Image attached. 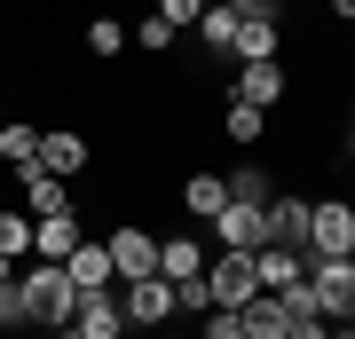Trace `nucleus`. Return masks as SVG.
<instances>
[{
  "mask_svg": "<svg viewBox=\"0 0 355 339\" xmlns=\"http://www.w3.org/2000/svg\"><path fill=\"white\" fill-rule=\"evenodd\" d=\"M16 292H24V315H32V331H64L71 315H79V292L71 277L55 261H32V268H16Z\"/></svg>",
  "mask_w": 355,
  "mask_h": 339,
  "instance_id": "f257e3e1",
  "label": "nucleus"
},
{
  "mask_svg": "<svg viewBox=\"0 0 355 339\" xmlns=\"http://www.w3.org/2000/svg\"><path fill=\"white\" fill-rule=\"evenodd\" d=\"M308 261H347L355 252V205H340V198H308Z\"/></svg>",
  "mask_w": 355,
  "mask_h": 339,
  "instance_id": "f03ea898",
  "label": "nucleus"
},
{
  "mask_svg": "<svg viewBox=\"0 0 355 339\" xmlns=\"http://www.w3.org/2000/svg\"><path fill=\"white\" fill-rule=\"evenodd\" d=\"M119 292V315H127V331H166V324H174V284H166V277H135V284H111Z\"/></svg>",
  "mask_w": 355,
  "mask_h": 339,
  "instance_id": "7ed1b4c3",
  "label": "nucleus"
},
{
  "mask_svg": "<svg viewBox=\"0 0 355 339\" xmlns=\"http://www.w3.org/2000/svg\"><path fill=\"white\" fill-rule=\"evenodd\" d=\"M308 300H316L324 324H347L355 315V261H308Z\"/></svg>",
  "mask_w": 355,
  "mask_h": 339,
  "instance_id": "20e7f679",
  "label": "nucleus"
},
{
  "mask_svg": "<svg viewBox=\"0 0 355 339\" xmlns=\"http://www.w3.org/2000/svg\"><path fill=\"white\" fill-rule=\"evenodd\" d=\"M253 252H214V261H205V300L214 308H245L253 300Z\"/></svg>",
  "mask_w": 355,
  "mask_h": 339,
  "instance_id": "39448f33",
  "label": "nucleus"
},
{
  "mask_svg": "<svg viewBox=\"0 0 355 339\" xmlns=\"http://www.w3.org/2000/svg\"><path fill=\"white\" fill-rule=\"evenodd\" d=\"M103 252H111V277L119 284H135V277H158V237L150 229H111V237H103Z\"/></svg>",
  "mask_w": 355,
  "mask_h": 339,
  "instance_id": "423d86ee",
  "label": "nucleus"
},
{
  "mask_svg": "<svg viewBox=\"0 0 355 339\" xmlns=\"http://www.w3.org/2000/svg\"><path fill=\"white\" fill-rule=\"evenodd\" d=\"M214 245L221 252H261L268 245V205H221L214 214Z\"/></svg>",
  "mask_w": 355,
  "mask_h": 339,
  "instance_id": "0eeeda50",
  "label": "nucleus"
},
{
  "mask_svg": "<svg viewBox=\"0 0 355 339\" xmlns=\"http://www.w3.org/2000/svg\"><path fill=\"white\" fill-rule=\"evenodd\" d=\"M55 268L71 277V292H79V300H87V292H111V284H119V277H111V252H103V237H79V245H71Z\"/></svg>",
  "mask_w": 355,
  "mask_h": 339,
  "instance_id": "6e6552de",
  "label": "nucleus"
},
{
  "mask_svg": "<svg viewBox=\"0 0 355 339\" xmlns=\"http://www.w3.org/2000/svg\"><path fill=\"white\" fill-rule=\"evenodd\" d=\"M40 174H55V182H71V174H87V134H71V126H55V134H40V150H32Z\"/></svg>",
  "mask_w": 355,
  "mask_h": 339,
  "instance_id": "1a4fd4ad",
  "label": "nucleus"
},
{
  "mask_svg": "<svg viewBox=\"0 0 355 339\" xmlns=\"http://www.w3.org/2000/svg\"><path fill=\"white\" fill-rule=\"evenodd\" d=\"M300 277H308V252H300V245H261V252H253V284H261V292H292Z\"/></svg>",
  "mask_w": 355,
  "mask_h": 339,
  "instance_id": "9d476101",
  "label": "nucleus"
},
{
  "mask_svg": "<svg viewBox=\"0 0 355 339\" xmlns=\"http://www.w3.org/2000/svg\"><path fill=\"white\" fill-rule=\"evenodd\" d=\"M237 103L277 111V103H284V63H237Z\"/></svg>",
  "mask_w": 355,
  "mask_h": 339,
  "instance_id": "9b49d317",
  "label": "nucleus"
},
{
  "mask_svg": "<svg viewBox=\"0 0 355 339\" xmlns=\"http://www.w3.org/2000/svg\"><path fill=\"white\" fill-rule=\"evenodd\" d=\"M24 214L32 221H48V214H71V182H55V174H40V166H24Z\"/></svg>",
  "mask_w": 355,
  "mask_h": 339,
  "instance_id": "f8f14e48",
  "label": "nucleus"
},
{
  "mask_svg": "<svg viewBox=\"0 0 355 339\" xmlns=\"http://www.w3.org/2000/svg\"><path fill=\"white\" fill-rule=\"evenodd\" d=\"M158 277H166V284L205 277V245H198V237H158Z\"/></svg>",
  "mask_w": 355,
  "mask_h": 339,
  "instance_id": "ddd939ff",
  "label": "nucleus"
},
{
  "mask_svg": "<svg viewBox=\"0 0 355 339\" xmlns=\"http://www.w3.org/2000/svg\"><path fill=\"white\" fill-rule=\"evenodd\" d=\"M79 237H87V229H79V214H48V221H32V261H64Z\"/></svg>",
  "mask_w": 355,
  "mask_h": 339,
  "instance_id": "4468645a",
  "label": "nucleus"
},
{
  "mask_svg": "<svg viewBox=\"0 0 355 339\" xmlns=\"http://www.w3.org/2000/svg\"><path fill=\"white\" fill-rule=\"evenodd\" d=\"M229 55L237 63H277V16H245L237 40H229Z\"/></svg>",
  "mask_w": 355,
  "mask_h": 339,
  "instance_id": "2eb2a0df",
  "label": "nucleus"
},
{
  "mask_svg": "<svg viewBox=\"0 0 355 339\" xmlns=\"http://www.w3.org/2000/svg\"><path fill=\"white\" fill-rule=\"evenodd\" d=\"M268 245H308V198H268Z\"/></svg>",
  "mask_w": 355,
  "mask_h": 339,
  "instance_id": "dca6fc26",
  "label": "nucleus"
},
{
  "mask_svg": "<svg viewBox=\"0 0 355 339\" xmlns=\"http://www.w3.org/2000/svg\"><path fill=\"white\" fill-rule=\"evenodd\" d=\"M229 205H268V198H277V174H268V166H253V158H245V166H229Z\"/></svg>",
  "mask_w": 355,
  "mask_h": 339,
  "instance_id": "f3484780",
  "label": "nucleus"
},
{
  "mask_svg": "<svg viewBox=\"0 0 355 339\" xmlns=\"http://www.w3.org/2000/svg\"><path fill=\"white\" fill-rule=\"evenodd\" d=\"M182 205H190L198 221H214L221 205H229V182H221V174H190V182H182Z\"/></svg>",
  "mask_w": 355,
  "mask_h": 339,
  "instance_id": "a211bd4d",
  "label": "nucleus"
},
{
  "mask_svg": "<svg viewBox=\"0 0 355 339\" xmlns=\"http://www.w3.org/2000/svg\"><path fill=\"white\" fill-rule=\"evenodd\" d=\"M32 150H40V126H32V119H0V158H8L16 174L32 166Z\"/></svg>",
  "mask_w": 355,
  "mask_h": 339,
  "instance_id": "6ab92c4d",
  "label": "nucleus"
},
{
  "mask_svg": "<svg viewBox=\"0 0 355 339\" xmlns=\"http://www.w3.org/2000/svg\"><path fill=\"white\" fill-rule=\"evenodd\" d=\"M237 24H245V16L229 8V0H205V8H198V32H205V48H221V55H229V40H237Z\"/></svg>",
  "mask_w": 355,
  "mask_h": 339,
  "instance_id": "aec40b11",
  "label": "nucleus"
},
{
  "mask_svg": "<svg viewBox=\"0 0 355 339\" xmlns=\"http://www.w3.org/2000/svg\"><path fill=\"white\" fill-rule=\"evenodd\" d=\"M221 126H229V142H237V150H253V142L268 134V111H253V103L229 95V119H221Z\"/></svg>",
  "mask_w": 355,
  "mask_h": 339,
  "instance_id": "412c9836",
  "label": "nucleus"
},
{
  "mask_svg": "<svg viewBox=\"0 0 355 339\" xmlns=\"http://www.w3.org/2000/svg\"><path fill=\"white\" fill-rule=\"evenodd\" d=\"M0 252L24 268V252H32V214H24V205H8V214H0Z\"/></svg>",
  "mask_w": 355,
  "mask_h": 339,
  "instance_id": "4be33fe9",
  "label": "nucleus"
},
{
  "mask_svg": "<svg viewBox=\"0 0 355 339\" xmlns=\"http://www.w3.org/2000/svg\"><path fill=\"white\" fill-rule=\"evenodd\" d=\"M127 48V24H119V16H95L87 24V55H119Z\"/></svg>",
  "mask_w": 355,
  "mask_h": 339,
  "instance_id": "5701e85b",
  "label": "nucleus"
},
{
  "mask_svg": "<svg viewBox=\"0 0 355 339\" xmlns=\"http://www.w3.org/2000/svg\"><path fill=\"white\" fill-rule=\"evenodd\" d=\"M0 331H32V315H24V292H16V277L0 284Z\"/></svg>",
  "mask_w": 355,
  "mask_h": 339,
  "instance_id": "b1692460",
  "label": "nucleus"
},
{
  "mask_svg": "<svg viewBox=\"0 0 355 339\" xmlns=\"http://www.w3.org/2000/svg\"><path fill=\"white\" fill-rule=\"evenodd\" d=\"M198 339H245V324H237V308H205V324H198Z\"/></svg>",
  "mask_w": 355,
  "mask_h": 339,
  "instance_id": "393cba45",
  "label": "nucleus"
},
{
  "mask_svg": "<svg viewBox=\"0 0 355 339\" xmlns=\"http://www.w3.org/2000/svg\"><path fill=\"white\" fill-rule=\"evenodd\" d=\"M135 48H174V24H166V16H142V24H135Z\"/></svg>",
  "mask_w": 355,
  "mask_h": 339,
  "instance_id": "a878e982",
  "label": "nucleus"
},
{
  "mask_svg": "<svg viewBox=\"0 0 355 339\" xmlns=\"http://www.w3.org/2000/svg\"><path fill=\"white\" fill-rule=\"evenodd\" d=\"M198 8H205V0H158V8H150V16H166V24H174V32H182V24H198Z\"/></svg>",
  "mask_w": 355,
  "mask_h": 339,
  "instance_id": "bb28decb",
  "label": "nucleus"
},
{
  "mask_svg": "<svg viewBox=\"0 0 355 339\" xmlns=\"http://www.w3.org/2000/svg\"><path fill=\"white\" fill-rule=\"evenodd\" d=\"M237 16H284V0H229Z\"/></svg>",
  "mask_w": 355,
  "mask_h": 339,
  "instance_id": "cd10ccee",
  "label": "nucleus"
},
{
  "mask_svg": "<svg viewBox=\"0 0 355 339\" xmlns=\"http://www.w3.org/2000/svg\"><path fill=\"white\" fill-rule=\"evenodd\" d=\"M8 277H16V261H8V252H0V284H8Z\"/></svg>",
  "mask_w": 355,
  "mask_h": 339,
  "instance_id": "c85d7f7f",
  "label": "nucleus"
},
{
  "mask_svg": "<svg viewBox=\"0 0 355 339\" xmlns=\"http://www.w3.org/2000/svg\"><path fill=\"white\" fill-rule=\"evenodd\" d=\"M158 339H198V331H174V324H166V331H158Z\"/></svg>",
  "mask_w": 355,
  "mask_h": 339,
  "instance_id": "c756f323",
  "label": "nucleus"
}]
</instances>
